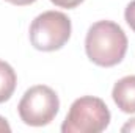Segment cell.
<instances>
[{
  "label": "cell",
  "instance_id": "cell-1",
  "mask_svg": "<svg viewBox=\"0 0 135 133\" xmlns=\"http://www.w3.org/2000/svg\"><path fill=\"white\" fill-rule=\"evenodd\" d=\"M85 52L90 61L101 67L119 64L127 52V36L113 21H99L88 28Z\"/></svg>",
  "mask_w": 135,
  "mask_h": 133
},
{
  "label": "cell",
  "instance_id": "cell-2",
  "mask_svg": "<svg viewBox=\"0 0 135 133\" xmlns=\"http://www.w3.org/2000/svg\"><path fill=\"white\" fill-rule=\"evenodd\" d=\"M110 111L99 97L83 96L72 102L61 125L63 133H101L110 124Z\"/></svg>",
  "mask_w": 135,
  "mask_h": 133
},
{
  "label": "cell",
  "instance_id": "cell-3",
  "mask_svg": "<svg viewBox=\"0 0 135 133\" xmlns=\"http://www.w3.org/2000/svg\"><path fill=\"white\" fill-rule=\"evenodd\" d=\"M71 19L60 11H46L30 25V42L36 50H60L71 38Z\"/></svg>",
  "mask_w": 135,
  "mask_h": 133
},
{
  "label": "cell",
  "instance_id": "cell-4",
  "mask_svg": "<svg viewBox=\"0 0 135 133\" xmlns=\"http://www.w3.org/2000/svg\"><path fill=\"white\" fill-rule=\"evenodd\" d=\"M58 110L60 100L57 93L46 85H36L27 89L17 105L21 121L32 127H44L50 124L58 114Z\"/></svg>",
  "mask_w": 135,
  "mask_h": 133
},
{
  "label": "cell",
  "instance_id": "cell-5",
  "mask_svg": "<svg viewBox=\"0 0 135 133\" xmlns=\"http://www.w3.org/2000/svg\"><path fill=\"white\" fill-rule=\"evenodd\" d=\"M112 97L123 113H135V75H127L118 80L112 89Z\"/></svg>",
  "mask_w": 135,
  "mask_h": 133
},
{
  "label": "cell",
  "instance_id": "cell-6",
  "mask_svg": "<svg viewBox=\"0 0 135 133\" xmlns=\"http://www.w3.org/2000/svg\"><path fill=\"white\" fill-rule=\"evenodd\" d=\"M16 83H17V77L14 69L6 61L0 60V103L6 102L13 96L16 89Z\"/></svg>",
  "mask_w": 135,
  "mask_h": 133
},
{
  "label": "cell",
  "instance_id": "cell-7",
  "mask_svg": "<svg viewBox=\"0 0 135 133\" xmlns=\"http://www.w3.org/2000/svg\"><path fill=\"white\" fill-rule=\"evenodd\" d=\"M124 19H126L127 25L135 32V0H132V2L127 5V8H126V11H124Z\"/></svg>",
  "mask_w": 135,
  "mask_h": 133
},
{
  "label": "cell",
  "instance_id": "cell-8",
  "mask_svg": "<svg viewBox=\"0 0 135 133\" xmlns=\"http://www.w3.org/2000/svg\"><path fill=\"white\" fill-rule=\"evenodd\" d=\"M55 6L58 8H66V9H72L75 6H79L80 3H83V0H50Z\"/></svg>",
  "mask_w": 135,
  "mask_h": 133
},
{
  "label": "cell",
  "instance_id": "cell-9",
  "mask_svg": "<svg viewBox=\"0 0 135 133\" xmlns=\"http://www.w3.org/2000/svg\"><path fill=\"white\" fill-rule=\"evenodd\" d=\"M5 2H8V3H11V5H16V6H25V5L35 3L36 0H5Z\"/></svg>",
  "mask_w": 135,
  "mask_h": 133
},
{
  "label": "cell",
  "instance_id": "cell-10",
  "mask_svg": "<svg viewBox=\"0 0 135 133\" xmlns=\"http://www.w3.org/2000/svg\"><path fill=\"white\" fill-rule=\"evenodd\" d=\"M121 132L127 133V132H135V119H131L129 122H126L121 129Z\"/></svg>",
  "mask_w": 135,
  "mask_h": 133
},
{
  "label": "cell",
  "instance_id": "cell-11",
  "mask_svg": "<svg viewBox=\"0 0 135 133\" xmlns=\"http://www.w3.org/2000/svg\"><path fill=\"white\" fill-rule=\"evenodd\" d=\"M0 132H11L9 124H8V122H6V119H5V117H2V116H0Z\"/></svg>",
  "mask_w": 135,
  "mask_h": 133
}]
</instances>
